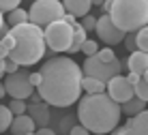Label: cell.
<instances>
[{
    "instance_id": "obj_1",
    "label": "cell",
    "mask_w": 148,
    "mask_h": 135,
    "mask_svg": "<svg viewBox=\"0 0 148 135\" xmlns=\"http://www.w3.org/2000/svg\"><path fill=\"white\" fill-rule=\"evenodd\" d=\"M41 73V84L37 88L39 97L47 105L54 107H71L79 101L82 95V73L79 64L67 56H54L45 60Z\"/></svg>"
},
{
    "instance_id": "obj_2",
    "label": "cell",
    "mask_w": 148,
    "mask_h": 135,
    "mask_svg": "<svg viewBox=\"0 0 148 135\" xmlns=\"http://www.w3.org/2000/svg\"><path fill=\"white\" fill-rule=\"evenodd\" d=\"M122 116L120 103H116L108 92L86 95L79 99L77 118L90 133H110L118 127Z\"/></svg>"
},
{
    "instance_id": "obj_3",
    "label": "cell",
    "mask_w": 148,
    "mask_h": 135,
    "mask_svg": "<svg viewBox=\"0 0 148 135\" xmlns=\"http://www.w3.org/2000/svg\"><path fill=\"white\" fill-rule=\"evenodd\" d=\"M11 34L15 37V47L9 51V58H13L19 66H30L45 56V32L43 28L32 22H24L13 26Z\"/></svg>"
},
{
    "instance_id": "obj_4",
    "label": "cell",
    "mask_w": 148,
    "mask_h": 135,
    "mask_svg": "<svg viewBox=\"0 0 148 135\" xmlns=\"http://www.w3.org/2000/svg\"><path fill=\"white\" fill-rule=\"evenodd\" d=\"M108 15L125 32H135L148 24V0H112Z\"/></svg>"
},
{
    "instance_id": "obj_5",
    "label": "cell",
    "mask_w": 148,
    "mask_h": 135,
    "mask_svg": "<svg viewBox=\"0 0 148 135\" xmlns=\"http://www.w3.org/2000/svg\"><path fill=\"white\" fill-rule=\"evenodd\" d=\"M64 13L67 11L62 7V0H34L28 11V22L45 28L47 24L56 22V19H62Z\"/></svg>"
},
{
    "instance_id": "obj_6",
    "label": "cell",
    "mask_w": 148,
    "mask_h": 135,
    "mask_svg": "<svg viewBox=\"0 0 148 135\" xmlns=\"http://www.w3.org/2000/svg\"><path fill=\"white\" fill-rule=\"evenodd\" d=\"M45 45L52 51H69L71 41H73V26L67 24L64 19H56V22L45 26Z\"/></svg>"
},
{
    "instance_id": "obj_7",
    "label": "cell",
    "mask_w": 148,
    "mask_h": 135,
    "mask_svg": "<svg viewBox=\"0 0 148 135\" xmlns=\"http://www.w3.org/2000/svg\"><path fill=\"white\" fill-rule=\"evenodd\" d=\"M120 71H122V62L118 58H114L112 62H103V60L97 58V56H86L84 64H82V73L84 75L97 77V79L105 82V84H108L114 75H118Z\"/></svg>"
},
{
    "instance_id": "obj_8",
    "label": "cell",
    "mask_w": 148,
    "mask_h": 135,
    "mask_svg": "<svg viewBox=\"0 0 148 135\" xmlns=\"http://www.w3.org/2000/svg\"><path fill=\"white\" fill-rule=\"evenodd\" d=\"M4 84V90L11 99H30L34 92V86L30 84V73L28 69H22L19 66L15 73H7V79L2 82Z\"/></svg>"
},
{
    "instance_id": "obj_9",
    "label": "cell",
    "mask_w": 148,
    "mask_h": 135,
    "mask_svg": "<svg viewBox=\"0 0 148 135\" xmlns=\"http://www.w3.org/2000/svg\"><path fill=\"white\" fill-rule=\"evenodd\" d=\"M97 34H99V39L103 41V43L108 45H118L122 43V39H125V30H120L118 26L112 22V17L108 13H103L101 17H97Z\"/></svg>"
},
{
    "instance_id": "obj_10",
    "label": "cell",
    "mask_w": 148,
    "mask_h": 135,
    "mask_svg": "<svg viewBox=\"0 0 148 135\" xmlns=\"http://www.w3.org/2000/svg\"><path fill=\"white\" fill-rule=\"evenodd\" d=\"M105 92H108L116 103H125V101H129L131 97H135L133 84H131L125 75H120V73L114 75L108 84H105Z\"/></svg>"
},
{
    "instance_id": "obj_11",
    "label": "cell",
    "mask_w": 148,
    "mask_h": 135,
    "mask_svg": "<svg viewBox=\"0 0 148 135\" xmlns=\"http://www.w3.org/2000/svg\"><path fill=\"white\" fill-rule=\"evenodd\" d=\"M116 135H148V110H142L135 116H129L125 127L114 129Z\"/></svg>"
},
{
    "instance_id": "obj_12",
    "label": "cell",
    "mask_w": 148,
    "mask_h": 135,
    "mask_svg": "<svg viewBox=\"0 0 148 135\" xmlns=\"http://www.w3.org/2000/svg\"><path fill=\"white\" fill-rule=\"evenodd\" d=\"M28 114H30V118L34 120L37 127H47V122H49V110H47V103H45L43 99L30 103V105H28Z\"/></svg>"
},
{
    "instance_id": "obj_13",
    "label": "cell",
    "mask_w": 148,
    "mask_h": 135,
    "mask_svg": "<svg viewBox=\"0 0 148 135\" xmlns=\"http://www.w3.org/2000/svg\"><path fill=\"white\" fill-rule=\"evenodd\" d=\"M37 129L34 120L30 118V114H19V116H13V122H11V133L13 135H26V133H32Z\"/></svg>"
},
{
    "instance_id": "obj_14",
    "label": "cell",
    "mask_w": 148,
    "mask_h": 135,
    "mask_svg": "<svg viewBox=\"0 0 148 135\" xmlns=\"http://www.w3.org/2000/svg\"><path fill=\"white\" fill-rule=\"evenodd\" d=\"M127 66H129V71H133V73H144L148 69V51H142V49H135L129 54V60H127Z\"/></svg>"
},
{
    "instance_id": "obj_15",
    "label": "cell",
    "mask_w": 148,
    "mask_h": 135,
    "mask_svg": "<svg viewBox=\"0 0 148 135\" xmlns=\"http://www.w3.org/2000/svg\"><path fill=\"white\" fill-rule=\"evenodd\" d=\"M62 7L67 13H73L75 17H84L92 7V0H62Z\"/></svg>"
},
{
    "instance_id": "obj_16",
    "label": "cell",
    "mask_w": 148,
    "mask_h": 135,
    "mask_svg": "<svg viewBox=\"0 0 148 135\" xmlns=\"http://www.w3.org/2000/svg\"><path fill=\"white\" fill-rule=\"evenodd\" d=\"M82 90H84L86 95L105 92V82L97 79V77H88V75H84V79H82Z\"/></svg>"
},
{
    "instance_id": "obj_17",
    "label": "cell",
    "mask_w": 148,
    "mask_h": 135,
    "mask_svg": "<svg viewBox=\"0 0 148 135\" xmlns=\"http://www.w3.org/2000/svg\"><path fill=\"white\" fill-rule=\"evenodd\" d=\"M122 114H127V116H135V114H140L142 110H146V101H142L140 97H131L129 101H125L120 105Z\"/></svg>"
},
{
    "instance_id": "obj_18",
    "label": "cell",
    "mask_w": 148,
    "mask_h": 135,
    "mask_svg": "<svg viewBox=\"0 0 148 135\" xmlns=\"http://www.w3.org/2000/svg\"><path fill=\"white\" fill-rule=\"evenodd\" d=\"M86 34H88V32H86V28H84V26H82L79 22H77V24L73 26V41H71L69 54H75V51H79L82 43H84V41L88 39V37H86Z\"/></svg>"
},
{
    "instance_id": "obj_19",
    "label": "cell",
    "mask_w": 148,
    "mask_h": 135,
    "mask_svg": "<svg viewBox=\"0 0 148 135\" xmlns=\"http://www.w3.org/2000/svg\"><path fill=\"white\" fill-rule=\"evenodd\" d=\"M9 26H19V24H24V22H28V11H24V9H19V7H15L13 11H9Z\"/></svg>"
},
{
    "instance_id": "obj_20",
    "label": "cell",
    "mask_w": 148,
    "mask_h": 135,
    "mask_svg": "<svg viewBox=\"0 0 148 135\" xmlns=\"http://www.w3.org/2000/svg\"><path fill=\"white\" fill-rule=\"evenodd\" d=\"M11 122H13V112L9 110V105H0V133L11 129Z\"/></svg>"
},
{
    "instance_id": "obj_21",
    "label": "cell",
    "mask_w": 148,
    "mask_h": 135,
    "mask_svg": "<svg viewBox=\"0 0 148 135\" xmlns=\"http://www.w3.org/2000/svg\"><path fill=\"white\" fill-rule=\"evenodd\" d=\"M135 43H137V49L148 51V24L142 26L140 30H135Z\"/></svg>"
},
{
    "instance_id": "obj_22",
    "label": "cell",
    "mask_w": 148,
    "mask_h": 135,
    "mask_svg": "<svg viewBox=\"0 0 148 135\" xmlns=\"http://www.w3.org/2000/svg\"><path fill=\"white\" fill-rule=\"evenodd\" d=\"M9 110L13 112V116H19V114H26L28 112V103H24V99H11Z\"/></svg>"
},
{
    "instance_id": "obj_23",
    "label": "cell",
    "mask_w": 148,
    "mask_h": 135,
    "mask_svg": "<svg viewBox=\"0 0 148 135\" xmlns=\"http://www.w3.org/2000/svg\"><path fill=\"white\" fill-rule=\"evenodd\" d=\"M79 51H82L84 56H95L97 51H99V45H97V41H92V39H86L84 43H82Z\"/></svg>"
},
{
    "instance_id": "obj_24",
    "label": "cell",
    "mask_w": 148,
    "mask_h": 135,
    "mask_svg": "<svg viewBox=\"0 0 148 135\" xmlns=\"http://www.w3.org/2000/svg\"><path fill=\"white\" fill-rule=\"evenodd\" d=\"M133 90H135V97H140L142 101H146V103H148V82L140 79V82H137V84L133 86Z\"/></svg>"
},
{
    "instance_id": "obj_25",
    "label": "cell",
    "mask_w": 148,
    "mask_h": 135,
    "mask_svg": "<svg viewBox=\"0 0 148 135\" xmlns=\"http://www.w3.org/2000/svg\"><path fill=\"white\" fill-rule=\"evenodd\" d=\"M95 56H97L99 60H103V62H112V60L116 58V54H114V49H112V47H103V49H99Z\"/></svg>"
},
{
    "instance_id": "obj_26",
    "label": "cell",
    "mask_w": 148,
    "mask_h": 135,
    "mask_svg": "<svg viewBox=\"0 0 148 135\" xmlns=\"http://www.w3.org/2000/svg\"><path fill=\"white\" fill-rule=\"evenodd\" d=\"M82 26L86 28V32L95 30V28H97V17H95V15H90V13H86L84 17H82Z\"/></svg>"
},
{
    "instance_id": "obj_27",
    "label": "cell",
    "mask_w": 148,
    "mask_h": 135,
    "mask_svg": "<svg viewBox=\"0 0 148 135\" xmlns=\"http://www.w3.org/2000/svg\"><path fill=\"white\" fill-rule=\"evenodd\" d=\"M19 2H22V0H0V11L9 13V11H13L15 7H19Z\"/></svg>"
},
{
    "instance_id": "obj_28",
    "label": "cell",
    "mask_w": 148,
    "mask_h": 135,
    "mask_svg": "<svg viewBox=\"0 0 148 135\" xmlns=\"http://www.w3.org/2000/svg\"><path fill=\"white\" fill-rule=\"evenodd\" d=\"M122 43L127 45V49H129V51H135V49H137L135 34H133V32H127V34H125V39H122Z\"/></svg>"
},
{
    "instance_id": "obj_29",
    "label": "cell",
    "mask_w": 148,
    "mask_h": 135,
    "mask_svg": "<svg viewBox=\"0 0 148 135\" xmlns=\"http://www.w3.org/2000/svg\"><path fill=\"white\" fill-rule=\"evenodd\" d=\"M17 69H19V64L13 58H9V56H7V58H4V73H15Z\"/></svg>"
},
{
    "instance_id": "obj_30",
    "label": "cell",
    "mask_w": 148,
    "mask_h": 135,
    "mask_svg": "<svg viewBox=\"0 0 148 135\" xmlns=\"http://www.w3.org/2000/svg\"><path fill=\"white\" fill-rule=\"evenodd\" d=\"M69 135H90V131L84 127V124H75V127L69 129Z\"/></svg>"
},
{
    "instance_id": "obj_31",
    "label": "cell",
    "mask_w": 148,
    "mask_h": 135,
    "mask_svg": "<svg viewBox=\"0 0 148 135\" xmlns=\"http://www.w3.org/2000/svg\"><path fill=\"white\" fill-rule=\"evenodd\" d=\"M0 41H2V45H4V47H7L9 51H11V49L15 47V37H13L11 32H9V34H4V37L0 39Z\"/></svg>"
},
{
    "instance_id": "obj_32",
    "label": "cell",
    "mask_w": 148,
    "mask_h": 135,
    "mask_svg": "<svg viewBox=\"0 0 148 135\" xmlns=\"http://www.w3.org/2000/svg\"><path fill=\"white\" fill-rule=\"evenodd\" d=\"M127 79H129V82H131V84H133V86H135V84H137V82H140V79H142V75H140V73H133V71H129V75H127Z\"/></svg>"
},
{
    "instance_id": "obj_33",
    "label": "cell",
    "mask_w": 148,
    "mask_h": 135,
    "mask_svg": "<svg viewBox=\"0 0 148 135\" xmlns=\"http://www.w3.org/2000/svg\"><path fill=\"white\" fill-rule=\"evenodd\" d=\"M30 84H32L34 88H39V84H41V73H30Z\"/></svg>"
},
{
    "instance_id": "obj_34",
    "label": "cell",
    "mask_w": 148,
    "mask_h": 135,
    "mask_svg": "<svg viewBox=\"0 0 148 135\" xmlns=\"http://www.w3.org/2000/svg\"><path fill=\"white\" fill-rule=\"evenodd\" d=\"M37 135H56V131H54V129H49V127H39Z\"/></svg>"
},
{
    "instance_id": "obj_35",
    "label": "cell",
    "mask_w": 148,
    "mask_h": 135,
    "mask_svg": "<svg viewBox=\"0 0 148 135\" xmlns=\"http://www.w3.org/2000/svg\"><path fill=\"white\" fill-rule=\"evenodd\" d=\"M7 56H9V49L4 47V45H2V41H0V58H7Z\"/></svg>"
},
{
    "instance_id": "obj_36",
    "label": "cell",
    "mask_w": 148,
    "mask_h": 135,
    "mask_svg": "<svg viewBox=\"0 0 148 135\" xmlns=\"http://www.w3.org/2000/svg\"><path fill=\"white\" fill-rule=\"evenodd\" d=\"M9 32H11V28H9V26L4 24L2 28H0V37H4V34H9Z\"/></svg>"
},
{
    "instance_id": "obj_37",
    "label": "cell",
    "mask_w": 148,
    "mask_h": 135,
    "mask_svg": "<svg viewBox=\"0 0 148 135\" xmlns=\"http://www.w3.org/2000/svg\"><path fill=\"white\" fill-rule=\"evenodd\" d=\"M4 95H7V90H4V84H2V82H0V99H2Z\"/></svg>"
},
{
    "instance_id": "obj_38",
    "label": "cell",
    "mask_w": 148,
    "mask_h": 135,
    "mask_svg": "<svg viewBox=\"0 0 148 135\" xmlns=\"http://www.w3.org/2000/svg\"><path fill=\"white\" fill-rule=\"evenodd\" d=\"M142 79H144V82H148V69L144 71V73H142Z\"/></svg>"
},
{
    "instance_id": "obj_39",
    "label": "cell",
    "mask_w": 148,
    "mask_h": 135,
    "mask_svg": "<svg viewBox=\"0 0 148 135\" xmlns=\"http://www.w3.org/2000/svg\"><path fill=\"white\" fill-rule=\"evenodd\" d=\"M4 26V15H2V11H0V28Z\"/></svg>"
},
{
    "instance_id": "obj_40",
    "label": "cell",
    "mask_w": 148,
    "mask_h": 135,
    "mask_svg": "<svg viewBox=\"0 0 148 135\" xmlns=\"http://www.w3.org/2000/svg\"><path fill=\"white\" fill-rule=\"evenodd\" d=\"M92 4H97V7H101V4H103V0H92Z\"/></svg>"
},
{
    "instance_id": "obj_41",
    "label": "cell",
    "mask_w": 148,
    "mask_h": 135,
    "mask_svg": "<svg viewBox=\"0 0 148 135\" xmlns=\"http://www.w3.org/2000/svg\"><path fill=\"white\" fill-rule=\"evenodd\" d=\"M90 135H105V133H90Z\"/></svg>"
},
{
    "instance_id": "obj_42",
    "label": "cell",
    "mask_w": 148,
    "mask_h": 135,
    "mask_svg": "<svg viewBox=\"0 0 148 135\" xmlns=\"http://www.w3.org/2000/svg\"><path fill=\"white\" fill-rule=\"evenodd\" d=\"M110 135H116V133H114V131H110Z\"/></svg>"
},
{
    "instance_id": "obj_43",
    "label": "cell",
    "mask_w": 148,
    "mask_h": 135,
    "mask_svg": "<svg viewBox=\"0 0 148 135\" xmlns=\"http://www.w3.org/2000/svg\"><path fill=\"white\" fill-rule=\"evenodd\" d=\"M2 75H4V73H2V71H0V77H2Z\"/></svg>"
}]
</instances>
